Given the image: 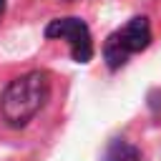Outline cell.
Instances as JSON below:
<instances>
[{
    "mask_svg": "<svg viewBox=\"0 0 161 161\" xmlns=\"http://www.w3.org/2000/svg\"><path fill=\"white\" fill-rule=\"evenodd\" d=\"M50 96V78L45 70H30L13 78L0 98V113L10 128L28 126Z\"/></svg>",
    "mask_w": 161,
    "mask_h": 161,
    "instance_id": "1",
    "label": "cell"
},
{
    "mask_svg": "<svg viewBox=\"0 0 161 161\" xmlns=\"http://www.w3.org/2000/svg\"><path fill=\"white\" fill-rule=\"evenodd\" d=\"M151 43V23L146 15H136L131 18L123 28L113 30L106 43H103V58H106V65L111 70H118L121 65H126V60L133 55V53H141L146 50Z\"/></svg>",
    "mask_w": 161,
    "mask_h": 161,
    "instance_id": "2",
    "label": "cell"
},
{
    "mask_svg": "<svg viewBox=\"0 0 161 161\" xmlns=\"http://www.w3.org/2000/svg\"><path fill=\"white\" fill-rule=\"evenodd\" d=\"M48 38H63L70 45V55L75 63H88L93 58V38L88 25L80 18H55L45 28Z\"/></svg>",
    "mask_w": 161,
    "mask_h": 161,
    "instance_id": "3",
    "label": "cell"
},
{
    "mask_svg": "<svg viewBox=\"0 0 161 161\" xmlns=\"http://www.w3.org/2000/svg\"><path fill=\"white\" fill-rule=\"evenodd\" d=\"M106 161H141V151L133 143H128L123 138H116L106 151Z\"/></svg>",
    "mask_w": 161,
    "mask_h": 161,
    "instance_id": "4",
    "label": "cell"
},
{
    "mask_svg": "<svg viewBox=\"0 0 161 161\" xmlns=\"http://www.w3.org/2000/svg\"><path fill=\"white\" fill-rule=\"evenodd\" d=\"M5 5H8V0H0V18H3V13H5Z\"/></svg>",
    "mask_w": 161,
    "mask_h": 161,
    "instance_id": "5",
    "label": "cell"
}]
</instances>
